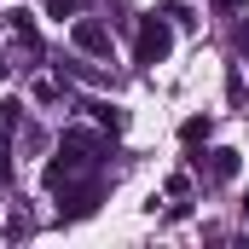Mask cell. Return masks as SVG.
I'll list each match as a JSON object with an SVG mask.
<instances>
[{"instance_id": "9c48e42d", "label": "cell", "mask_w": 249, "mask_h": 249, "mask_svg": "<svg viewBox=\"0 0 249 249\" xmlns=\"http://www.w3.org/2000/svg\"><path fill=\"white\" fill-rule=\"evenodd\" d=\"M244 93H249V87H244V75L232 70V75H226V99H232V105H244Z\"/></svg>"}, {"instance_id": "5bb4252c", "label": "cell", "mask_w": 249, "mask_h": 249, "mask_svg": "<svg viewBox=\"0 0 249 249\" xmlns=\"http://www.w3.org/2000/svg\"><path fill=\"white\" fill-rule=\"evenodd\" d=\"M0 70H6V64H0Z\"/></svg>"}, {"instance_id": "277c9868", "label": "cell", "mask_w": 249, "mask_h": 249, "mask_svg": "<svg viewBox=\"0 0 249 249\" xmlns=\"http://www.w3.org/2000/svg\"><path fill=\"white\" fill-rule=\"evenodd\" d=\"M75 47L93 53V58H110V29L93 23V18H81V23H75Z\"/></svg>"}, {"instance_id": "52a82bcc", "label": "cell", "mask_w": 249, "mask_h": 249, "mask_svg": "<svg viewBox=\"0 0 249 249\" xmlns=\"http://www.w3.org/2000/svg\"><path fill=\"white\" fill-rule=\"evenodd\" d=\"M209 174H214V180H232V174H238V151H214Z\"/></svg>"}, {"instance_id": "3957f363", "label": "cell", "mask_w": 249, "mask_h": 249, "mask_svg": "<svg viewBox=\"0 0 249 249\" xmlns=\"http://www.w3.org/2000/svg\"><path fill=\"white\" fill-rule=\"evenodd\" d=\"M64 203H58V214L64 220H81V214H93V209H99V197H105V191H99V180H81V186H70V180H64Z\"/></svg>"}, {"instance_id": "8992f818", "label": "cell", "mask_w": 249, "mask_h": 249, "mask_svg": "<svg viewBox=\"0 0 249 249\" xmlns=\"http://www.w3.org/2000/svg\"><path fill=\"white\" fill-rule=\"evenodd\" d=\"M12 35H18V41H23L29 53L41 47V41H35V23H29V12H12Z\"/></svg>"}, {"instance_id": "30bf717a", "label": "cell", "mask_w": 249, "mask_h": 249, "mask_svg": "<svg viewBox=\"0 0 249 249\" xmlns=\"http://www.w3.org/2000/svg\"><path fill=\"white\" fill-rule=\"evenodd\" d=\"M162 18H174V23H197V18H191V6H186V0H174V6H162Z\"/></svg>"}, {"instance_id": "7a4b0ae2", "label": "cell", "mask_w": 249, "mask_h": 249, "mask_svg": "<svg viewBox=\"0 0 249 249\" xmlns=\"http://www.w3.org/2000/svg\"><path fill=\"white\" fill-rule=\"evenodd\" d=\"M168 47H174L168 23H162V18H145V23H139V41H133V58H139V64H162Z\"/></svg>"}, {"instance_id": "4fadbf2b", "label": "cell", "mask_w": 249, "mask_h": 249, "mask_svg": "<svg viewBox=\"0 0 249 249\" xmlns=\"http://www.w3.org/2000/svg\"><path fill=\"white\" fill-rule=\"evenodd\" d=\"M220 6H226V12H232V6H244V0H220Z\"/></svg>"}, {"instance_id": "ba28073f", "label": "cell", "mask_w": 249, "mask_h": 249, "mask_svg": "<svg viewBox=\"0 0 249 249\" xmlns=\"http://www.w3.org/2000/svg\"><path fill=\"white\" fill-rule=\"evenodd\" d=\"M180 139H186V145H197V139H209V116H191V122L180 127Z\"/></svg>"}, {"instance_id": "8fae6325", "label": "cell", "mask_w": 249, "mask_h": 249, "mask_svg": "<svg viewBox=\"0 0 249 249\" xmlns=\"http://www.w3.org/2000/svg\"><path fill=\"white\" fill-rule=\"evenodd\" d=\"M47 12H53V18H70V12H75V0H47Z\"/></svg>"}, {"instance_id": "7c38bea8", "label": "cell", "mask_w": 249, "mask_h": 249, "mask_svg": "<svg viewBox=\"0 0 249 249\" xmlns=\"http://www.w3.org/2000/svg\"><path fill=\"white\" fill-rule=\"evenodd\" d=\"M12 174V162H6V133H0V180Z\"/></svg>"}, {"instance_id": "5b68a950", "label": "cell", "mask_w": 249, "mask_h": 249, "mask_svg": "<svg viewBox=\"0 0 249 249\" xmlns=\"http://www.w3.org/2000/svg\"><path fill=\"white\" fill-rule=\"evenodd\" d=\"M87 110L99 116V127H110V133H116V127H127V116H122V105H87Z\"/></svg>"}, {"instance_id": "6da1fadb", "label": "cell", "mask_w": 249, "mask_h": 249, "mask_svg": "<svg viewBox=\"0 0 249 249\" xmlns=\"http://www.w3.org/2000/svg\"><path fill=\"white\" fill-rule=\"evenodd\" d=\"M93 151H99V139H93V133H64V151L47 162V186L58 191L64 180H75L81 168H93Z\"/></svg>"}]
</instances>
